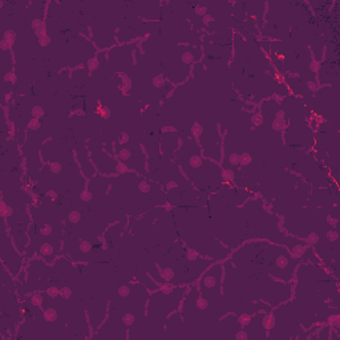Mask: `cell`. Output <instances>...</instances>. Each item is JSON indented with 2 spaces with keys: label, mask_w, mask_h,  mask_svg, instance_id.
Returning <instances> with one entry per match:
<instances>
[{
  "label": "cell",
  "mask_w": 340,
  "mask_h": 340,
  "mask_svg": "<svg viewBox=\"0 0 340 340\" xmlns=\"http://www.w3.org/2000/svg\"><path fill=\"white\" fill-rule=\"evenodd\" d=\"M238 320L241 323V326H247V324H250L253 319H251V315H249V314H242Z\"/></svg>",
  "instance_id": "e0dca14e"
},
{
  "label": "cell",
  "mask_w": 340,
  "mask_h": 340,
  "mask_svg": "<svg viewBox=\"0 0 340 340\" xmlns=\"http://www.w3.org/2000/svg\"><path fill=\"white\" fill-rule=\"evenodd\" d=\"M86 67H88V69H89V71H94L96 68L98 67V60H96V59L88 60V61H86Z\"/></svg>",
  "instance_id": "f1b7e54d"
},
{
  "label": "cell",
  "mask_w": 340,
  "mask_h": 340,
  "mask_svg": "<svg viewBox=\"0 0 340 340\" xmlns=\"http://www.w3.org/2000/svg\"><path fill=\"white\" fill-rule=\"evenodd\" d=\"M31 302L33 306H41L43 304V296H40V295H32L31 298Z\"/></svg>",
  "instance_id": "f546056e"
},
{
  "label": "cell",
  "mask_w": 340,
  "mask_h": 340,
  "mask_svg": "<svg viewBox=\"0 0 340 340\" xmlns=\"http://www.w3.org/2000/svg\"><path fill=\"white\" fill-rule=\"evenodd\" d=\"M138 189H139V191H142V193H147V191H149V183H147L146 181H142L141 183H139L138 185Z\"/></svg>",
  "instance_id": "74e56055"
},
{
  "label": "cell",
  "mask_w": 340,
  "mask_h": 340,
  "mask_svg": "<svg viewBox=\"0 0 340 340\" xmlns=\"http://www.w3.org/2000/svg\"><path fill=\"white\" fill-rule=\"evenodd\" d=\"M287 263H288V258H287L286 255H281V257H279L277 261H275V265H277L278 267H281V269L286 267Z\"/></svg>",
  "instance_id": "ac0fdd59"
},
{
  "label": "cell",
  "mask_w": 340,
  "mask_h": 340,
  "mask_svg": "<svg viewBox=\"0 0 340 340\" xmlns=\"http://www.w3.org/2000/svg\"><path fill=\"white\" fill-rule=\"evenodd\" d=\"M234 338L237 339V340H246L247 339V334L245 332V330H242V331H239V332L235 335Z\"/></svg>",
  "instance_id": "7bdbcfd3"
},
{
  "label": "cell",
  "mask_w": 340,
  "mask_h": 340,
  "mask_svg": "<svg viewBox=\"0 0 340 340\" xmlns=\"http://www.w3.org/2000/svg\"><path fill=\"white\" fill-rule=\"evenodd\" d=\"M275 120H285V110H279L275 114Z\"/></svg>",
  "instance_id": "bcb514c9"
},
{
  "label": "cell",
  "mask_w": 340,
  "mask_h": 340,
  "mask_svg": "<svg viewBox=\"0 0 340 340\" xmlns=\"http://www.w3.org/2000/svg\"><path fill=\"white\" fill-rule=\"evenodd\" d=\"M47 194H48V195H49V197H51L52 199H53V201H55V199H56V198H57V194H56V193H55V191H48V193H47Z\"/></svg>",
  "instance_id": "681fc988"
},
{
  "label": "cell",
  "mask_w": 340,
  "mask_h": 340,
  "mask_svg": "<svg viewBox=\"0 0 340 340\" xmlns=\"http://www.w3.org/2000/svg\"><path fill=\"white\" fill-rule=\"evenodd\" d=\"M40 126H41V124H40L39 118H33V117H32V120L28 122V129H29V130H37Z\"/></svg>",
  "instance_id": "2e32d148"
},
{
  "label": "cell",
  "mask_w": 340,
  "mask_h": 340,
  "mask_svg": "<svg viewBox=\"0 0 340 340\" xmlns=\"http://www.w3.org/2000/svg\"><path fill=\"white\" fill-rule=\"evenodd\" d=\"M60 295H61L64 299H68V298H71V295H72V290L69 287H63L61 291H60Z\"/></svg>",
  "instance_id": "d6a6232c"
},
{
  "label": "cell",
  "mask_w": 340,
  "mask_h": 340,
  "mask_svg": "<svg viewBox=\"0 0 340 340\" xmlns=\"http://www.w3.org/2000/svg\"><path fill=\"white\" fill-rule=\"evenodd\" d=\"M118 295L121 298H126L128 295H129V292H130V288L128 286H121V287H118Z\"/></svg>",
  "instance_id": "603a6c76"
},
{
  "label": "cell",
  "mask_w": 340,
  "mask_h": 340,
  "mask_svg": "<svg viewBox=\"0 0 340 340\" xmlns=\"http://www.w3.org/2000/svg\"><path fill=\"white\" fill-rule=\"evenodd\" d=\"M116 171H117V173H126L128 166L124 162H118L117 165H116Z\"/></svg>",
  "instance_id": "e575fe53"
},
{
  "label": "cell",
  "mask_w": 340,
  "mask_h": 340,
  "mask_svg": "<svg viewBox=\"0 0 340 340\" xmlns=\"http://www.w3.org/2000/svg\"><path fill=\"white\" fill-rule=\"evenodd\" d=\"M39 43H40V45H41V47H47L48 44L51 43L49 36L47 35V36H44V37H40V39H39Z\"/></svg>",
  "instance_id": "f35d334b"
},
{
  "label": "cell",
  "mask_w": 340,
  "mask_h": 340,
  "mask_svg": "<svg viewBox=\"0 0 340 340\" xmlns=\"http://www.w3.org/2000/svg\"><path fill=\"white\" fill-rule=\"evenodd\" d=\"M222 177H223V179H225V181H234V171H233V170H229V169L223 170V171H222Z\"/></svg>",
  "instance_id": "7402d4cb"
},
{
  "label": "cell",
  "mask_w": 340,
  "mask_h": 340,
  "mask_svg": "<svg viewBox=\"0 0 340 340\" xmlns=\"http://www.w3.org/2000/svg\"><path fill=\"white\" fill-rule=\"evenodd\" d=\"M159 290L162 291V294L163 295H169L171 291H173V288H171L170 286H162V287H159Z\"/></svg>",
  "instance_id": "ee69618b"
},
{
  "label": "cell",
  "mask_w": 340,
  "mask_h": 340,
  "mask_svg": "<svg viewBox=\"0 0 340 340\" xmlns=\"http://www.w3.org/2000/svg\"><path fill=\"white\" fill-rule=\"evenodd\" d=\"M11 214H12L11 206L6 201H2V206H0V215H2V218L6 219L8 217H11Z\"/></svg>",
  "instance_id": "3957f363"
},
{
  "label": "cell",
  "mask_w": 340,
  "mask_h": 340,
  "mask_svg": "<svg viewBox=\"0 0 340 340\" xmlns=\"http://www.w3.org/2000/svg\"><path fill=\"white\" fill-rule=\"evenodd\" d=\"M218 278H219V277H215V275H210V274L206 275L205 279H203V285H205L207 288H213V287L217 285Z\"/></svg>",
  "instance_id": "277c9868"
},
{
  "label": "cell",
  "mask_w": 340,
  "mask_h": 340,
  "mask_svg": "<svg viewBox=\"0 0 340 340\" xmlns=\"http://www.w3.org/2000/svg\"><path fill=\"white\" fill-rule=\"evenodd\" d=\"M202 130H203V129H202V126L199 125V124L195 122L194 125H193V128H191V134H193V137H194V138H198L199 136L202 134Z\"/></svg>",
  "instance_id": "9a60e30c"
},
{
  "label": "cell",
  "mask_w": 340,
  "mask_h": 340,
  "mask_svg": "<svg viewBox=\"0 0 340 340\" xmlns=\"http://www.w3.org/2000/svg\"><path fill=\"white\" fill-rule=\"evenodd\" d=\"M52 233V226L51 225H43L40 227V234L41 235H49Z\"/></svg>",
  "instance_id": "4dcf8cb0"
},
{
  "label": "cell",
  "mask_w": 340,
  "mask_h": 340,
  "mask_svg": "<svg viewBox=\"0 0 340 340\" xmlns=\"http://www.w3.org/2000/svg\"><path fill=\"white\" fill-rule=\"evenodd\" d=\"M304 251H306V246L303 245V243H298L296 246H294L292 254L295 255V257H302V255L304 254Z\"/></svg>",
  "instance_id": "9c48e42d"
},
{
  "label": "cell",
  "mask_w": 340,
  "mask_h": 340,
  "mask_svg": "<svg viewBox=\"0 0 340 340\" xmlns=\"http://www.w3.org/2000/svg\"><path fill=\"white\" fill-rule=\"evenodd\" d=\"M181 60H182V61L185 63V64H190V63L194 60V55H191L190 52H185V53L181 56Z\"/></svg>",
  "instance_id": "484cf974"
},
{
  "label": "cell",
  "mask_w": 340,
  "mask_h": 340,
  "mask_svg": "<svg viewBox=\"0 0 340 340\" xmlns=\"http://www.w3.org/2000/svg\"><path fill=\"white\" fill-rule=\"evenodd\" d=\"M161 277H162V279H163V281H166V282H170L171 279H173V277H174V274H173V270H171L170 267H166V269L161 270Z\"/></svg>",
  "instance_id": "52a82bcc"
},
{
  "label": "cell",
  "mask_w": 340,
  "mask_h": 340,
  "mask_svg": "<svg viewBox=\"0 0 340 340\" xmlns=\"http://www.w3.org/2000/svg\"><path fill=\"white\" fill-rule=\"evenodd\" d=\"M61 170V163L60 162H51V171L52 173H59Z\"/></svg>",
  "instance_id": "8d00e7d4"
},
{
  "label": "cell",
  "mask_w": 340,
  "mask_h": 340,
  "mask_svg": "<svg viewBox=\"0 0 340 340\" xmlns=\"http://www.w3.org/2000/svg\"><path fill=\"white\" fill-rule=\"evenodd\" d=\"M307 242H308V245L315 246L319 242V235L318 234H308V237H307Z\"/></svg>",
  "instance_id": "d4e9b609"
},
{
  "label": "cell",
  "mask_w": 340,
  "mask_h": 340,
  "mask_svg": "<svg viewBox=\"0 0 340 340\" xmlns=\"http://www.w3.org/2000/svg\"><path fill=\"white\" fill-rule=\"evenodd\" d=\"M118 157H120V159H121V161H126V159L130 157V151L128 150V149H122V150L118 153Z\"/></svg>",
  "instance_id": "836d02e7"
},
{
  "label": "cell",
  "mask_w": 340,
  "mask_h": 340,
  "mask_svg": "<svg viewBox=\"0 0 340 340\" xmlns=\"http://www.w3.org/2000/svg\"><path fill=\"white\" fill-rule=\"evenodd\" d=\"M43 316L47 322H55L56 319H57V311H56L55 308H48V310L44 311Z\"/></svg>",
  "instance_id": "5b68a950"
},
{
  "label": "cell",
  "mask_w": 340,
  "mask_h": 340,
  "mask_svg": "<svg viewBox=\"0 0 340 340\" xmlns=\"http://www.w3.org/2000/svg\"><path fill=\"white\" fill-rule=\"evenodd\" d=\"M273 128L275 130H282L286 128V120H274Z\"/></svg>",
  "instance_id": "d6986e66"
},
{
  "label": "cell",
  "mask_w": 340,
  "mask_h": 340,
  "mask_svg": "<svg viewBox=\"0 0 340 340\" xmlns=\"http://www.w3.org/2000/svg\"><path fill=\"white\" fill-rule=\"evenodd\" d=\"M11 47H12L11 44L8 43V41H6L4 39L2 40V41H0V48H2V49H3L4 52H6V51H10V49H11Z\"/></svg>",
  "instance_id": "b9f144b4"
},
{
  "label": "cell",
  "mask_w": 340,
  "mask_h": 340,
  "mask_svg": "<svg viewBox=\"0 0 340 340\" xmlns=\"http://www.w3.org/2000/svg\"><path fill=\"white\" fill-rule=\"evenodd\" d=\"M80 198H81L84 202H88V201H90V199H92V193H90V191H88V190H84V191L80 193Z\"/></svg>",
  "instance_id": "1f68e13d"
},
{
  "label": "cell",
  "mask_w": 340,
  "mask_h": 340,
  "mask_svg": "<svg viewBox=\"0 0 340 340\" xmlns=\"http://www.w3.org/2000/svg\"><path fill=\"white\" fill-rule=\"evenodd\" d=\"M60 291H61V288H59V287H56V286H52V287H48L47 288V295L49 298L55 299L60 295Z\"/></svg>",
  "instance_id": "ba28073f"
},
{
  "label": "cell",
  "mask_w": 340,
  "mask_h": 340,
  "mask_svg": "<svg viewBox=\"0 0 340 340\" xmlns=\"http://www.w3.org/2000/svg\"><path fill=\"white\" fill-rule=\"evenodd\" d=\"M338 238H339V234L336 233V231H331V233L328 234V239L331 242H335Z\"/></svg>",
  "instance_id": "f6af8a7d"
},
{
  "label": "cell",
  "mask_w": 340,
  "mask_h": 340,
  "mask_svg": "<svg viewBox=\"0 0 340 340\" xmlns=\"http://www.w3.org/2000/svg\"><path fill=\"white\" fill-rule=\"evenodd\" d=\"M15 80H16V76L13 74V73H7V74H4V81H7V82H15Z\"/></svg>",
  "instance_id": "ab89813d"
},
{
  "label": "cell",
  "mask_w": 340,
  "mask_h": 340,
  "mask_svg": "<svg viewBox=\"0 0 340 340\" xmlns=\"http://www.w3.org/2000/svg\"><path fill=\"white\" fill-rule=\"evenodd\" d=\"M134 320H136V319H134L133 314H125V315H124V318H122V323L125 326H128V327H130L132 324H133Z\"/></svg>",
  "instance_id": "5bb4252c"
},
{
  "label": "cell",
  "mask_w": 340,
  "mask_h": 340,
  "mask_svg": "<svg viewBox=\"0 0 340 340\" xmlns=\"http://www.w3.org/2000/svg\"><path fill=\"white\" fill-rule=\"evenodd\" d=\"M328 222H331V225H335V223H336L338 221H336V219H334V218H331V217H330V218H328Z\"/></svg>",
  "instance_id": "f907efd6"
},
{
  "label": "cell",
  "mask_w": 340,
  "mask_h": 340,
  "mask_svg": "<svg viewBox=\"0 0 340 340\" xmlns=\"http://www.w3.org/2000/svg\"><path fill=\"white\" fill-rule=\"evenodd\" d=\"M92 249H93V245H90L89 242H81L80 243V250H81V253H89Z\"/></svg>",
  "instance_id": "cb8c5ba5"
},
{
  "label": "cell",
  "mask_w": 340,
  "mask_h": 340,
  "mask_svg": "<svg viewBox=\"0 0 340 340\" xmlns=\"http://www.w3.org/2000/svg\"><path fill=\"white\" fill-rule=\"evenodd\" d=\"M31 114H32V117H33V118H40V117H43L44 110H43L41 106H33V108H32V110H31Z\"/></svg>",
  "instance_id": "4fadbf2b"
},
{
  "label": "cell",
  "mask_w": 340,
  "mask_h": 340,
  "mask_svg": "<svg viewBox=\"0 0 340 340\" xmlns=\"http://www.w3.org/2000/svg\"><path fill=\"white\" fill-rule=\"evenodd\" d=\"M239 161H241V155H238V154H235V153L230 155V163H234V165H238Z\"/></svg>",
  "instance_id": "60d3db41"
},
{
  "label": "cell",
  "mask_w": 340,
  "mask_h": 340,
  "mask_svg": "<svg viewBox=\"0 0 340 340\" xmlns=\"http://www.w3.org/2000/svg\"><path fill=\"white\" fill-rule=\"evenodd\" d=\"M190 165H191V167H194V169H198V167L202 165V158L199 157V155H191Z\"/></svg>",
  "instance_id": "30bf717a"
},
{
  "label": "cell",
  "mask_w": 340,
  "mask_h": 340,
  "mask_svg": "<svg viewBox=\"0 0 340 340\" xmlns=\"http://www.w3.org/2000/svg\"><path fill=\"white\" fill-rule=\"evenodd\" d=\"M4 40H6V41H8L12 45V44H13V41H15V35H13V32H11V31H7V32H4V37H3Z\"/></svg>",
  "instance_id": "83f0119b"
},
{
  "label": "cell",
  "mask_w": 340,
  "mask_h": 340,
  "mask_svg": "<svg viewBox=\"0 0 340 340\" xmlns=\"http://www.w3.org/2000/svg\"><path fill=\"white\" fill-rule=\"evenodd\" d=\"M275 323H277V320H275V316L273 314L265 315L262 319V326L265 330H273L275 327Z\"/></svg>",
  "instance_id": "6da1fadb"
},
{
  "label": "cell",
  "mask_w": 340,
  "mask_h": 340,
  "mask_svg": "<svg viewBox=\"0 0 340 340\" xmlns=\"http://www.w3.org/2000/svg\"><path fill=\"white\" fill-rule=\"evenodd\" d=\"M186 255H187V259H189V261H191V262L197 261V259L199 258V254H198L195 250H191V249H187V250H186Z\"/></svg>",
  "instance_id": "44dd1931"
},
{
  "label": "cell",
  "mask_w": 340,
  "mask_h": 340,
  "mask_svg": "<svg viewBox=\"0 0 340 340\" xmlns=\"http://www.w3.org/2000/svg\"><path fill=\"white\" fill-rule=\"evenodd\" d=\"M251 122H253V125H255V126L262 125L263 117H262V113H261V112H257V113H255L253 117H251Z\"/></svg>",
  "instance_id": "8fae6325"
},
{
  "label": "cell",
  "mask_w": 340,
  "mask_h": 340,
  "mask_svg": "<svg viewBox=\"0 0 340 340\" xmlns=\"http://www.w3.org/2000/svg\"><path fill=\"white\" fill-rule=\"evenodd\" d=\"M195 306H197L198 310H206L209 307V300L203 296H198L197 300H195Z\"/></svg>",
  "instance_id": "8992f818"
},
{
  "label": "cell",
  "mask_w": 340,
  "mask_h": 340,
  "mask_svg": "<svg viewBox=\"0 0 340 340\" xmlns=\"http://www.w3.org/2000/svg\"><path fill=\"white\" fill-rule=\"evenodd\" d=\"M68 219L71 221V223H78L80 219H81V214L78 211H71L69 215H68Z\"/></svg>",
  "instance_id": "7c38bea8"
},
{
  "label": "cell",
  "mask_w": 340,
  "mask_h": 340,
  "mask_svg": "<svg viewBox=\"0 0 340 340\" xmlns=\"http://www.w3.org/2000/svg\"><path fill=\"white\" fill-rule=\"evenodd\" d=\"M39 254L44 258L51 257V255H53V247H52V245H49V243H43V245L40 246Z\"/></svg>",
  "instance_id": "7a4b0ae2"
},
{
  "label": "cell",
  "mask_w": 340,
  "mask_h": 340,
  "mask_svg": "<svg viewBox=\"0 0 340 340\" xmlns=\"http://www.w3.org/2000/svg\"><path fill=\"white\" fill-rule=\"evenodd\" d=\"M153 85L155 88H161L163 86V78L161 77V76H155V77L153 78Z\"/></svg>",
  "instance_id": "d590c367"
},
{
  "label": "cell",
  "mask_w": 340,
  "mask_h": 340,
  "mask_svg": "<svg viewBox=\"0 0 340 340\" xmlns=\"http://www.w3.org/2000/svg\"><path fill=\"white\" fill-rule=\"evenodd\" d=\"M251 161H253L251 155L249 153H245V154L241 155V161H239V163H241L242 166H247V165H250V163H251Z\"/></svg>",
  "instance_id": "ffe728a7"
},
{
  "label": "cell",
  "mask_w": 340,
  "mask_h": 340,
  "mask_svg": "<svg viewBox=\"0 0 340 340\" xmlns=\"http://www.w3.org/2000/svg\"><path fill=\"white\" fill-rule=\"evenodd\" d=\"M330 326L335 327V328H339L340 327V319L338 315H332V316H330Z\"/></svg>",
  "instance_id": "4316f807"
},
{
  "label": "cell",
  "mask_w": 340,
  "mask_h": 340,
  "mask_svg": "<svg viewBox=\"0 0 340 340\" xmlns=\"http://www.w3.org/2000/svg\"><path fill=\"white\" fill-rule=\"evenodd\" d=\"M128 139H129V138H128V134H126V133H122V134H121V139H120L118 142H120V143H126Z\"/></svg>",
  "instance_id": "7dc6e473"
},
{
  "label": "cell",
  "mask_w": 340,
  "mask_h": 340,
  "mask_svg": "<svg viewBox=\"0 0 340 340\" xmlns=\"http://www.w3.org/2000/svg\"><path fill=\"white\" fill-rule=\"evenodd\" d=\"M310 67H311V69H312L314 72H318V71H319V64H318V63H312Z\"/></svg>",
  "instance_id": "c3c4849f"
}]
</instances>
